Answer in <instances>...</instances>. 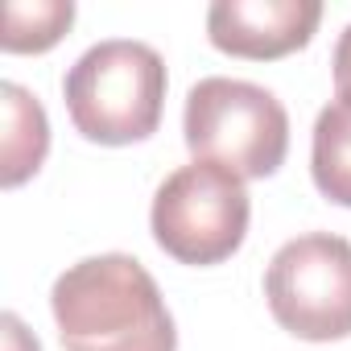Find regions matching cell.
Listing matches in <instances>:
<instances>
[{"mask_svg": "<svg viewBox=\"0 0 351 351\" xmlns=\"http://www.w3.org/2000/svg\"><path fill=\"white\" fill-rule=\"evenodd\" d=\"M0 112H5V132H0V182L21 186L25 178L42 169L50 153V120L34 91L21 83H0Z\"/></svg>", "mask_w": 351, "mask_h": 351, "instance_id": "cell-7", "label": "cell"}, {"mask_svg": "<svg viewBox=\"0 0 351 351\" xmlns=\"http://www.w3.org/2000/svg\"><path fill=\"white\" fill-rule=\"evenodd\" d=\"M252 203L244 178L215 161H191L173 169L153 195L149 228L165 256L178 265H219L248 236Z\"/></svg>", "mask_w": 351, "mask_h": 351, "instance_id": "cell-4", "label": "cell"}, {"mask_svg": "<svg viewBox=\"0 0 351 351\" xmlns=\"http://www.w3.org/2000/svg\"><path fill=\"white\" fill-rule=\"evenodd\" d=\"M0 326H5V351H42L38 339L25 330V322L17 314H5V318H0Z\"/></svg>", "mask_w": 351, "mask_h": 351, "instance_id": "cell-11", "label": "cell"}, {"mask_svg": "<svg viewBox=\"0 0 351 351\" xmlns=\"http://www.w3.org/2000/svg\"><path fill=\"white\" fill-rule=\"evenodd\" d=\"M265 298L289 335L330 343L351 335V240L306 232L285 240L265 269Z\"/></svg>", "mask_w": 351, "mask_h": 351, "instance_id": "cell-5", "label": "cell"}, {"mask_svg": "<svg viewBox=\"0 0 351 351\" xmlns=\"http://www.w3.org/2000/svg\"><path fill=\"white\" fill-rule=\"evenodd\" d=\"M330 66H335V91H339L335 99H347V104H351V25L339 34Z\"/></svg>", "mask_w": 351, "mask_h": 351, "instance_id": "cell-10", "label": "cell"}, {"mask_svg": "<svg viewBox=\"0 0 351 351\" xmlns=\"http://www.w3.org/2000/svg\"><path fill=\"white\" fill-rule=\"evenodd\" d=\"M75 128L99 145H132L157 132L165 108V62L149 42L108 38L87 46L62 79Z\"/></svg>", "mask_w": 351, "mask_h": 351, "instance_id": "cell-2", "label": "cell"}, {"mask_svg": "<svg viewBox=\"0 0 351 351\" xmlns=\"http://www.w3.org/2000/svg\"><path fill=\"white\" fill-rule=\"evenodd\" d=\"M322 21L318 0H215L207 38L232 58H285L302 50Z\"/></svg>", "mask_w": 351, "mask_h": 351, "instance_id": "cell-6", "label": "cell"}, {"mask_svg": "<svg viewBox=\"0 0 351 351\" xmlns=\"http://www.w3.org/2000/svg\"><path fill=\"white\" fill-rule=\"evenodd\" d=\"M182 136L195 161H215L236 178H269L289 153V116L269 87L211 75L186 95Z\"/></svg>", "mask_w": 351, "mask_h": 351, "instance_id": "cell-3", "label": "cell"}, {"mask_svg": "<svg viewBox=\"0 0 351 351\" xmlns=\"http://www.w3.org/2000/svg\"><path fill=\"white\" fill-rule=\"evenodd\" d=\"M50 310L66 351H178L153 273L128 252L71 265L50 289Z\"/></svg>", "mask_w": 351, "mask_h": 351, "instance_id": "cell-1", "label": "cell"}, {"mask_svg": "<svg viewBox=\"0 0 351 351\" xmlns=\"http://www.w3.org/2000/svg\"><path fill=\"white\" fill-rule=\"evenodd\" d=\"M75 21L71 0H9L0 46L9 54H42L50 50Z\"/></svg>", "mask_w": 351, "mask_h": 351, "instance_id": "cell-9", "label": "cell"}, {"mask_svg": "<svg viewBox=\"0 0 351 351\" xmlns=\"http://www.w3.org/2000/svg\"><path fill=\"white\" fill-rule=\"evenodd\" d=\"M310 173L314 186L339 203L351 207V104L330 99L314 120V145H310Z\"/></svg>", "mask_w": 351, "mask_h": 351, "instance_id": "cell-8", "label": "cell"}]
</instances>
